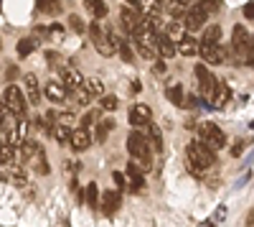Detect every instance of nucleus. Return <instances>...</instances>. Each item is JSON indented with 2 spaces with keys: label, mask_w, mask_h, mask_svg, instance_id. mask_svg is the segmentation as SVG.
<instances>
[{
  "label": "nucleus",
  "mask_w": 254,
  "mask_h": 227,
  "mask_svg": "<svg viewBox=\"0 0 254 227\" xmlns=\"http://www.w3.org/2000/svg\"><path fill=\"white\" fill-rule=\"evenodd\" d=\"M186 158H188L190 171L203 174V171H208V169L216 163V151H211L203 140L193 138V140L188 143V148H186Z\"/></svg>",
  "instance_id": "f257e3e1"
},
{
  "label": "nucleus",
  "mask_w": 254,
  "mask_h": 227,
  "mask_svg": "<svg viewBox=\"0 0 254 227\" xmlns=\"http://www.w3.org/2000/svg\"><path fill=\"white\" fill-rule=\"evenodd\" d=\"M219 5H221V0H198V3H193V5L186 10V18H183L186 31H188V33L201 31L206 20L219 10Z\"/></svg>",
  "instance_id": "f03ea898"
},
{
  "label": "nucleus",
  "mask_w": 254,
  "mask_h": 227,
  "mask_svg": "<svg viewBox=\"0 0 254 227\" xmlns=\"http://www.w3.org/2000/svg\"><path fill=\"white\" fill-rule=\"evenodd\" d=\"M127 151H130L132 161H137L142 166V171L153 169V146H150V140L145 138L142 130H132L127 135Z\"/></svg>",
  "instance_id": "7ed1b4c3"
},
{
  "label": "nucleus",
  "mask_w": 254,
  "mask_h": 227,
  "mask_svg": "<svg viewBox=\"0 0 254 227\" xmlns=\"http://www.w3.org/2000/svg\"><path fill=\"white\" fill-rule=\"evenodd\" d=\"M89 38H92V44H94V49L102 54V56H115V51H117V46H115V41H112V36H110V26L107 23H102V20H94V23L89 26Z\"/></svg>",
  "instance_id": "20e7f679"
},
{
  "label": "nucleus",
  "mask_w": 254,
  "mask_h": 227,
  "mask_svg": "<svg viewBox=\"0 0 254 227\" xmlns=\"http://www.w3.org/2000/svg\"><path fill=\"white\" fill-rule=\"evenodd\" d=\"M198 140H203L206 146L211 148V151H219V148H224L226 146V135H224V130L216 125V122H201L198 125Z\"/></svg>",
  "instance_id": "39448f33"
},
{
  "label": "nucleus",
  "mask_w": 254,
  "mask_h": 227,
  "mask_svg": "<svg viewBox=\"0 0 254 227\" xmlns=\"http://www.w3.org/2000/svg\"><path fill=\"white\" fill-rule=\"evenodd\" d=\"M3 102H5V108L18 115V117H26V110H28V97L20 92V87L15 85H8L5 92H3Z\"/></svg>",
  "instance_id": "423d86ee"
},
{
  "label": "nucleus",
  "mask_w": 254,
  "mask_h": 227,
  "mask_svg": "<svg viewBox=\"0 0 254 227\" xmlns=\"http://www.w3.org/2000/svg\"><path fill=\"white\" fill-rule=\"evenodd\" d=\"M196 79H198V90H201V95L203 97H214V92H216V85L219 82L214 79V74H211L208 69H206V64L201 61V64H196Z\"/></svg>",
  "instance_id": "0eeeda50"
},
{
  "label": "nucleus",
  "mask_w": 254,
  "mask_h": 227,
  "mask_svg": "<svg viewBox=\"0 0 254 227\" xmlns=\"http://www.w3.org/2000/svg\"><path fill=\"white\" fill-rule=\"evenodd\" d=\"M59 74H61V85L69 90V95H76V92L84 87V82H87V79H84L74 67H61V72H59Z\"/></svg>",
  "instance_id": "6e6552de"
},
{
  "label": "nucleus",
  "mask_w": 254,
  "mask_h": 227,
  "mask_svg": "<svg viewBox=\"0 0 254 227\" xmlns=\"http://www.w3.org/2000/svg\"><path fill=\"white\" fill-rule=\"evenodd\" d=\"M142 15L135 10V8H120V23H122V28H125V33L127 36H132L140 26H142Z\"/></svg>",
  "instance_id": "1a4fd4ad"
},
{
  "label": "nucleus",
  "mask_w": 254,
  "mask_h": 227,
  "mask_svg": "<svg viewBox=\"0 0 254 227\" xmlns=\"http://www.w3.org/2000/svg\"><path fill=\"white\" fill-rule=\"evenodd\" d=\"M249 38H252V33L242 23H237L234 31H231V51H234L237 56H244V51L249 46Z\"/></svg>",
  "instance_id": "9d476101"
},
{
  "label": "nucleus",
  "mask_w": 254,
  "mask_h": 227,
  "mask_svg": "<svg viewBox=\"0 0 254 227\" xmlns=\"http://www.w3.org/2000/svg\"><path fill=\"white\" fill-rule=\"evenodd\" d=\"M130 122L135 128H145V125H150L153 122V110L147 108V105H132V110H130Z\"/></svg>",
  "instance_id": "9b49d317"
},
{
  "label": "nucleus",
  "mask_w": 254,
  "mask_h": 227,
  "mask_svg": "<svg viewBox=\"0 0 254 227\" xmlns=\"http://www.w3.org/2000/svg\"><path fill=\"white\" fill-rule=\"evenodd\" d=\"M99 207L104 215H117V210L122 207V194L120 192H102V199H99Z\"/></svg>",
  "instance_id": "f8f14e48"
},
{
  "label": "nucleus",
  "mask_w": 254,
  "mask_h": 227,
  "mask_svg": "<svg viewBox=\"0 0 254 227\" xmlns=\"http://www.w3.org/2000/svg\"><path fill=\"white\" fill-rule=\"evenodd\" d=\"M198 54L203 56V64H224L226 61V49L219 46H198Z\"/></svg>",
  "instance_id": "ddd939ff"
},
{
  "label": "nucleus",
  "mask_w": 254,
  "mask_h": 227,
  "mask_svg": "<svg viewBox=\"0 0 254 227\" xmlns=\"http://www.w3.org/2000/svg\"><path fill=\"white\" fill-rule=\"evenodd\" d=\"M142 166L137 161H130L127 163V169H125V176H127V181H130V189L132 192H140L142 189V184H145V179H142Z\"/></svg>",
  "instance_id": "4468645a"
},
{
  "label": "nucleus",
  "mask_w": 254,
  "mask_h": 227,
  "mask_svg": "<svg viewBox=\"0 0 254 227\" xmlns=\"http://www.w3.org/2000/svg\"><path fill=\"white\" fill-rule=\"evenodd\" d=\"M23 87L28 105H41V87H38V77L36 74H23Z\"/></svg>",
  "instance_id": "2eb2a0df"
},
{
  "label": "nucleus",
  "mask_w": 254,
  "mask_h": 227,
  "mask_svg": "<svg viewBox=\"0 0 254 227\" xmlns=\"http://www.w3.org/2000/svg\"><path fill=\"white\" fill-rule=\"evenodd\" d=\"M44 95H46L51 102H56V105H59V102H66V100H69V90L64 87L61 82H49V85L44 87Z\"/></svg>",
  "instance_id": "dca6fc26"
},
{
  "label": "nucleus",
  "mask_w": 254,
  "mask_h": 227,
  "mask_svg": "<svg viewBox=\"0 0 254 227\" xmlns=\"http://www.w3.org/2000/svg\"><path fill=\"white\" fill-rule=\"evenodd\" d=\"M69 146L76 151V153H84L89 146H92V135H89V130L87 128H79V130H74V135H71V143Z\"/></svg>",
  "instance_id": "f3484780"
},
{
  "label": "nucleus",
  "mask_w": 254,
  "mask_h": 227,
  "mask_svg": "<svg viewBox=\"0 0 254 227\" xmlns=\"http://www.w3.org/2000/svg\"><path fill=\"white\" fill-rule=\"evenodd\" d=\"M168 38H171V41H181L188 31H186V23H183V18H173L171 20V23H168L165 26V31H163Z\"/></svg>",
  "instance_id": "a211bd4d"
},
{
  "label": "nucleus",
  "mask_w": 254,
  "mask_h": 227,
  "mask_svg": "<svg viewBox=\"0 0 254 227\" xmlns=\"http://www.w3.org/2000/svg\"><path fill=\"white\" fill-rule=\"evenodd\" d=\"M84 8H87L89 15H94V20H102L104 15L110 13V8H107L104 0H84Z\"/></svg>",
  "instance_id": "6ab92c4d"
},
{
  "label": "nucleus",
  "mask_w": 254,
  "mask_h": 227,
  "mask_svg": "<svg viewBox=\"0 0 254 227\" xmlns=\"http://www.w3.org/2000/svg\"><path fill=\"white\" fill-rule=\"evenodd\" d=\"M176 51H178V44H176V41H171L165 33H160V38H158V56L171 59V56H176Z\"/></svg>",
  "instance_id": "aec40b11"
},
{
  "label": "nucleus",
  "mask_w": 254,
  "mask_h": 227,
  "mask_svg": "<svg viewBox=\"0 0 254 227\" xmlns=\"http://www.w3.org/2000/svg\"><path fill=\"white\" fill-rule=\"evenodd\" d=\"M142 133H145V138L150 140V146H153V151H158V153H163V135H160V130H158V125H145L142 128Z\"/></svg>",
  "instance_id": "412c9836"
},
{
  "label": "nucleus",
  "mask_w": 254,
  "mask_h": 227,
  "mask_svg": "<svg viewBox=\"0 0 254 227\" xmlns=\"http://www.w3.org/2000/svg\"><path fill=\"white\" fill-rule=\"evenodd\" d=\"M51 135H54V140L59 143V146H69V143H71V135H74V130H71L69 125H64V122H59V125L51 130Z\"/></svg>",
  "instance_id": "4be33fe9"
},
{
  "label": "nucleus",
  "mask_w": 254,
  "mask_h": 227,
  "mask_svg": "<svg viewBox=\"0 0 254 227\" xmlns=\"http://www.w3.org/2000/svg\"><path fill=\"white\" fill-rule=\"evenodd\" d=\"M178 51H181V56H196V54H198V44H196V38L186 33V36L178 41Z\"/></svg>",
  "instance_id": "5701e85b"
},
{
  "label": "nucleus",
  "mask_w": 254,
  "mask_h": 227,
  "mask_svg": "<svg viewBox=\"0 0 254 227\" xmlns=\"http://www.w3.org/2000/svg\"><path fill=\"white\" fill-rule=\"evenodd\" d=\"M219 38H221V28L219 26H208L203 31V38L198 46H219Z\"/></svg>",
  "instance_id": "b1692460"
},
{
  "label": "nucleus",
  "mask_w": 254,
  "mask_h": 227,
  "mask_svg": "<svg viewBox=\"0 0 254 227\" xmlns=\"http://www.w3.org/2000/svg\"><path fill=\"white\" fill-rule=\"evenodd\" d=\"M115 128V120H110V117H104L102 122H97V130H94V140L97 143H104L107 140V135H110V130Z\"/></svg>",
  "instance_id": "393cba45"
},
{
  "label": "nucleus",
  "mask_w": 254,
  "mask_h": 227,
  "mask_svg": "<svg viewBox=\"0 0 254 227\" xmlns=\"http://www.w3.org/2000/svg\"><path fill=\"white\" fill-rule=\"evenodd\" d=\"M99 199H102V197H99L97 184H94V181H92V184H87V189H84V202H87L92 210H97V207H99Z\"/></svg>",
  "instance_id": "a878e982"
},
{
  "label": "nucleus",
  "mask_w": 254,
  "mask_h": 227,
  "mask_svg": "<svg viewBox=\"0 0 254 227\" xmlns=\"http://www.w3.org/2000/svg\"><path fill=\"white\" fill-rule=\"evenodd\" d=\"M15 51H18V56H20V59L31 56V54L36 51V38H20L18 44H15Z\"/></svg>",
  "instance_id": "bb28decb"
},
{
  "label": "nucleus",
  "mask_w": 254,
  "mask_h": 227,
  "mask_svg": "<svg viewBox=\"0 0 254 227\" xmlns=\"http://www.w3.org/2000/svg\"><path fill=\"white\" fill-rule=\"evenodd\" d=\"M165 95H168V100H171L176 108H183L186 97H183V87H181V85H171V87L165 90Z\"/></svg>",
  "instance_id": "cd10ccee"
},
{
  "label": "nucleus",
  "mask_w": 254,
  "mask_h": 227,
  "mask_svg": "<svg viewBox=\"0 0 254 227\" xmlns=\"http://www.w3.org/2000/svg\"><path fill=\"white\" fill-rule=\"evenodd\" d=\"M13 158H15V148L10 146V143L0 140V166H8Z\"/></svg>",
  "instance_id": "c85d7f7f"
},
{
  "label": "nucleus",
  "mask_w": 254,
  "mask_h": 227,
  "mask_svg": "<svg viewBox=\"0 0 254 227\" xmlns=\"http://www.w3.org/2000/svg\"><path fill=\"white\" fill-rule=\"evenodd\" d=\"M229 95H231V92H229V87L219 82V85H216V92H214V97H211V102H214L216 108H221L224 102H229Z\"/></svg>",
  "instance_id": "c756f323"
},
{
  "label": "nucleus",
  "mask_w": 254,
  "mask_h": 227,
  "mask_svg": "<svg viewBox=\"0 0 254 227\" xmlns=\"http://www.w3.org/2000/svg\"><path fill=\"white\" fill-rule=\"evenodd\" d=\"M84 90H87L92 97H104V85H102L99 79H94V77L84 82Z\"/></svg>",
  "instance_id": "7c9ffc66"
},
{
  "label": "nucleus",
  "mask_w": 254,
  "mask_h": 227,
  "mask_svg": "<svg viewBox=\"0 0 254 227\" xmlns=\"http://www.w3.org/2000/svg\"><path fill=\"white\" fill-rule=\"evenodd\" d=\"M117 105H120V100H117L115 95H104V97H99V108H102L104 113L117 110Z\"/></svg>",
  "instance_id": "2f4dec72"
},
{
  "label": "nucleus",
  "mask_w": 254,
  "mask_h": 227,
  "mask_svg": "<svg viewBox=\"0 0 254 227\" xmlns=\"http://www.w3.org/2000/svg\"><path fill=\"white\" fill-rule=\"evenodd\" d=\"M36 171H38V174H49V171H51L49 163H46V151H44V148H41L38 156H36Z\"/></svg>",
  "instance_id": "473e14b6"
},
{
  "label": "nucleus",
  "mask_w": 254,
  "mask_h": 227,
  "mask_svg": "<svg viewBox=\"0 0 254 227\" xmlns=\"http://www.w3.org/2000/svg\"><path fill=\"white\" fill-rule=\"evenodd\" d=\"M102 113H104L102 108H99V110H92V113H87V115H84V117H81V128H89V125H92V122H99V117H102Z\"/></svg>",
  "instance_id": "72a5a7b5"
},
{
  "label": "nucleus",
  "mask_w": 254,
  "mask_h": 227,
  "mask_svg": "<svg viewBox=\"0 0 254 227\" xmlns=\"http://www.w3.org/2000/svg\"><path fill=\"white\" fill-rule=\"evenodd\" d=\"M38 8L46 13H56L61 8V0H38Z\"/></svg>",
  "instance_id": "f704fd0d"
},
{
  "label": "nucleus",
  "mask_w": 254,
  "mask_h": 227,
  "mask_svg": "<svg viewBox=\"0 0 254 227\" xmlns=\"http://www.w3.org/2000/svg\"><path fill=\"white\" fill-rule=\"evenodd\" d=\"M69 26H71V31H74V33H79V36H81L84 31H89L87 26H84V20H81L79 15H69Z\"/></svg>",
  "instance_id": "c9c22d12"
},
{
  "label": "nucleus",
  "mask_w": 254,
  "mask_h": 227,
  "mask_svg": "<svg viewBox=\"0 0 254 227\" xmlns=\"http://www.w3.org/2000/svg\"><path fill=\"white\" fill-rule=\"evenodd\" d=\"M92 100H94V97H92V95H89L87 90H84V87H81V90L76 92V102H79V108H87Z\"/></svg>",
  "instance_id": "e433bc0d"
},
{
  "label": "nucleus",
  "mask_w": 254,
  "mask_h": 227,
  "mask_svg": "<svg viewBox=\"0 0 254 227\" xmlns=\"http://www.w3.org/2000/svg\"><path fill=\"white\" fill-rule=\"evenodd\" d=\"M242 61H244V64H252V67H254V36L249 38V46H247V51H244Z\"/></svg>",
  "instance_id": "4c0bfd02"
},
{
  "label": "nucleus",
  "mask_w": 254,
  "mask_h": 227,
  "mask_svg": "<svg viewBox=\"0 0 254 227\" xmlns=\"http://www.w3.org/2000/svg\"><path fill=\"white\" fill-rule=\"evenodd\" d=\"M112 179H115V184H117V187H122V189H127V187H130V181H127V176H125L122 171H115V174H112Z\"/></svg>",
  "instance_id": "58836bf2"
},
{
  "label": "nucleus",
  "mask_w": 254,
  "mask_h": 227,
  "mask_svg": "<svg viewBox=\"0 0 254 227\" xmlns=\"http://www.w3.org/2000/svg\"><path fill=\"white\" fill-rule=\"evenodd\" d=\"M244 18L254 20V0H249V3H244Z\"/></svg>",
  "instance_id": "ea45409f"
},
{
  "label": "nucleus",
  "mask_w": 254,
  "mask_h": 227,
  "mask_svg": "<svg viewBox=\"0 0 254 227\" xmlns=\"http://www.w3.org/2000/svg\"><path fill=\"white\" fill-rule=\"evenodd\" d=\"M153 72H155V74H165V72H168V64H165V61H155Z\"/></svg>",
  "instance_id": "a19ab883"
},
{
  "label": "nucleus",
  "mask_w": 254,
  "mask_h": 227,
  "mask_svg": "<svg viewBox=\"0 0 254 227\" xmlns=\"http://www.w3.org/2000/svg\"><path fill=\"white\" fill-rule=\"evenodd\" d=\"M173 3H176L178 8H186V5H193L196 0H173Z\"/></svg>",
  "instance_id": "79ce46f5"
},
{
  "label": "nucleus",
  "mask_w": 254,
  "mask_h": 227,
  "mask_svg": "<svg viewBox=\"0 0 254 227\" xmlns=\"http://www.w3.org/2000/svg\"><path fill=\"white\" fill-rule=\"evenodd\" d=\"M49 31H51V33H61V36H64V26H59V23H54Z\"/></svg>",
  "instance_id": "37998d69"
},
{
  "label": "nucleus",
  "mask_w": 254,
  "mask_h": 227,
  "mask_svg": "<svg viewBox=\"0 0 254 227\" xmlns=\"http://www.w3.org/2000/svg\"><path fill=\"white\" fill-rule=\"evenodd\" d=\"M15 77H18V69L15 67H8V77L5 79H15Z\"/></svg>",
  "instance_id": "c03bdc74"
},
{
  "label": "nucleus",
  "mask_w": 254,
  "mask_h": 227,
  "mask_svg": "<svg viewBox=\"0 0 254 227\" xmlns=\"http://www.w3.org/2000/svg\"><path fill=\"white\" fill-rule=\"evenodd\" d=\"M247 225H249V227H254V210L249 212V217H247Z\"/></svg>",
  "instance_id": "a18cd8bd"
},
{
  "label": "nucleus",
  "mask_w": 254,
  "mask_h": 227,
  "mask_svg": "<svg viewBox=\"0 0 254 227\" xmlns=\"http://www.w3.org/2000/svg\"><path fill=\"white\" fill-rule=\"evenodd\" d=\"M130 5H142V0H127Z\"/></svg>",
  "instance_id": "49530a36"
},
{
  "label": "nucleus",
  "mask_w": 254,
  "mask_h": 227,
  "mask_svg": "<svg viewBox=\"0 0 254 227\" xmlns=\"http://www.w3.org/2000/svg\"><path fill=\"white\" fill-rule=\"evenodd\" d=\"M155 3H165V0H155Z\"/></svg>",
  "instance_id": "de8ad7c7"
},
{
  "label": "nucleus",
  "mask_w": 254,
  "mask_h": 227,
  "mask_svg": "<svg viewBox=\"0 0 254 227\" xmlns=\"http://www.w3.org/2000/svg\"><path fill=\"white\" fill-rule=\"evenodd\" d=\"M0 49H3V41H0Z\"/></svg>",
  "instance_id": "09e8293b"
},
{
  "label": "nucleus",
  "mask_w": 254,
  "mask_h": 227,
  "mask_svg": "<svg viewBox=\"0 0 254 227\" xmlns=\"http://www.w3.org/2000/svg\"><path fill=\"white\" fill-rule=\"evenodd\" d=\"M0 5H3V0H0Z\"/></svg>",
  "instance_id": "8fccbe9b"
}]
</instances>
